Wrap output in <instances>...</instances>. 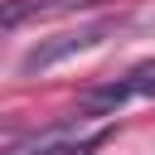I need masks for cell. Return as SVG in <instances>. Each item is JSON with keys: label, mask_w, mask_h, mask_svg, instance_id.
Segmentation results:
<instances>
[{"label": "cell", "mask_w": 155, "mask_h": 155, "mask_svg": "<svg viewBox=\"0 0 155 155\" xmlns=\"http://www.w3.org/2000/svg\"><path fill=\"white\" fill-rule=\"evenodd\" d=\"M107 34H116V19H102V24H87V29H73V34H53V39H44V44H34L24 58H19V73H44V68H53V63H63V58H73V53H82V48H97Z\"/></svg>", "instance_id": "obj_1"}, {"label": "cell", "mask_w": 155, "mask_h": 155, "mask_svg": "<svg viewBox=\"0 0 155 155\" xmlns=\"http://www.w3.org/2000/svg\"><path fill=\"white\" fill-rule=\"evenodd\" d=\"M131 97H155V58L136 63V68H131V73H121L116 82L92 87V92L82 97V111H87V116H111V111H116V107H126Z\"/></svg>", "instance_id": "obj_2"}, {"label": "cell", "mask_w": 155, "mask_h": 155, "mask_svg": "<svg viewBox=\"0 0 155 155\" xmlns=\"http://www.w3.org/2000/svg\"><path fill=\"white\" fill-rule=\"evenodd\" d=\"M107 140V131H87V136H34L24 145H10L0 155H92Z\"/></svg>", "instance_id": "obj_3"}, {"label": "cell", "mask_w": 155, "mask_h": 155, "mask_svg": "<svg viewBox=\"0 0 155 155\" xmlns=\"http://www.w3.org/2000/svg\"><path fill=\"white\" fill-rule=\"evenodd\" d=\"M58 5H92V0H15V5H0V24H19L29 15H44V10H58Z\"/></svg>", "instance_id": "obj_4"}]
</instances>
